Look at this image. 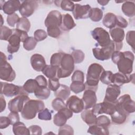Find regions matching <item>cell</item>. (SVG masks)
Here are the masks:
<instances>
[{
	"instance_id": "5b68a950",
	"label": "cell",
	"mask_w": 135,
	"mask_h": 135,
	"mask_svg": "<svg viewBox=\"0 0 135 135\" xmlns=\"http://www.w3.org/2000/svg\"><path fill=\"white\" fill-rule=\"evenodd\" d=\"M12 31V34L7 41L8 44L7 50L10 54L17 52L20 49V42L23 43L28 37L27 33L25 31L17 28L13 29Z\"/></svg>"
},
{
	"instance_id": "816d5d0a",
	"label": "cell",
	"mask_w": 135,
	"mask_h": 135,
	"mask_svg": "<svg viewBox=\"0 0 135 135\" xmlns=\"http://www.w3.org/2000/svg\"><path fill=\"white\" fill-rule=\"evenodd\" d=\"M20 18L19 17L18 15L15 13L13 14L8 15L7 16L6 21L8 25H9L11 27H14L15 24H17Z\"/></svg>"
},
{
	"instance_id": "836d02e7",
	"label": "cell",
	"mask_w": 135,
	"mask_h": 135,
	"mask_svg": "<svg viewBox=\"0 0 135 135\" xmlns=\"http://www.w3.org/2000/svg\"><path fill=\"white\" fill-rule=\"evenodd\" d=\"M54 3L56 6L60 7L62 9L65 11H73L75 6L73 2L68 0L55 1Z\"/></svg>"
},
{
	"instance_id": "1f68e13d",
	"label": "cell",
	"mask_w": 135,
	"mask_h": 135,
	"mask_svg": "<svg viewBox=\"0 0 135 135\" xmlns=\"http://www.w3.org/2000/svg\"><path fill=\"white\" fill-rule=\"evenodd\" d=\"M34 94L39 99L46 100L50 95V90L47 87L38 86L34 92Z\"/></svg>"
},
{
	"instance_id": "d590c367",
	"label": "cell",
	"mask_w": 135,
	"mask_h": 135,
	"mask_svg": "<svg viewBox=\"0 0 135 135\" xmlns=\"http://www.w3.org/2000/svg\"><path fill=\"white\" fill-rule=\"evenodd\" d=\"M57 68L52 66L51 65H46L45 66L42 70V73L49 79L55 77L57 74Z\"/></svg>"
},
{
	"instance_id": "d6986e66",
	"label": "cell",
	"mask_w": 135,
	"mask_h": 135,
	"mask_svg": "<svg viewBox=\"0 0 135 135\" xmlns=\"http://www.w3.org/2000/svg\"><path fill=\"white\" fill-rule=\"evenodd\" d=\"M1 9H2L5 14L11 15L17 10H19L21 5L20 2L17 0H9L5 2L2 1L0 2Z\"/></svg>"
},
{
	"instance_id": "ab89813d",
	"label": "cell",
	"mask_w": 135,
	"mask_h": 135,
	"mask_svg": "<svg viewBox=\"0 0 135 135\" xmlns=\"http://www.w3.org/2000/svg\"><path fill=\"white\" fill-rule=\"evenodd\" d=\"M95 124L105 128H108L111 124V121L108 117L104 115H101L97 118Z\"/></svg>"
},
{
	"instance_id": "44dd1931",
	"label": "cell",
	"mask_w": 135,
	"mask_h": 135,
	"mask_svg": "<svg viewBox=\"0 0 135 135\" xmlns=\"http://www.w3.org/2000/svg\"><path fill=\"white\" fill-rule=\"evenodd\" d=\"M110 115L113 123L115 124H121L126 121L129 115L120 108L116 102L115 110Z\"/></svg>"
},
{
	"instance_id": "6125c7cd",
	"label": "cell",
	"mask_w": 135,
	"mask_h": 135,
	"mask_svg": "<svg viewBox=\"0 0 135 135\" xmlns=\"http://www.w3.org/2000/svg\"><path fill=\"white\" fill-rule=\"evenodd\" d=\"M7 62V58L5 56V54H4L2 52H1V61L0 64H2Z\"/></svg>"
},
{
	"instance_id": "277c9868",
	"label": "cell",
	"mask_w": 135,
	"mask_h": 135,
	"mask_svg": "<svg viewBox=\"0 0 135 135\" xmlns=\"http://www.w3.org/2000/svg\"><path fill=\"white\" fill-rule=\"evenodd\" d=\"M44 108L45 104L42 101L30 99L25 103L21 112V115L25 120H31Z\"/></svg>"
},
{
	"instance_id": "f6af8a7d",
	"label": "cell",
	"mask_w": 135,
	"mask_h": 135,
	"mask_svg": "<svg viewBox=\"0 0 135 135\" xmlns=\"http://www.w3.org/2000/svg\"><path fill=\"white\" fill-rule=\"evenodd\" d=\"M52 106L53 109L56 111H59L61 109L66 107V104L63 100L60 98H56L52 102Z\"/></svg>"
},
{
	"instance_id": "b9f144b4",
	"label": "cell",
	"mask_w": 135,
	"mask_h": 135,
	"mask_svg": "<svg viewBox=\"0 0 135 135\" xmlns=\"http://www.w3.org/2000/svg\"><path fill=\"white\" fill-rule=\"evenodd\" d=\"M63 54L64 53L63 52H57L53 54L50 59V65L58 68L60 66Z\"/></svg>"
},
{
	"instance_id": "7a4b0ae2",
	"label": "cell",
	"mask_w": 135,
	"mask_h": 135,
	"mask_svg": "<svg viewBox=\"0 0 135 135\" xmlns=\"http://www.w3.org/2000/svg\"><path fill=\"white\" fill-rule=\"evenodd\" d=\"M104 70L103 66L97 63H92L89 66L86 74V80L84 83L85 90H91L96 92L100 75Z\"/></svg>"
},
{
	"instance_id": "4316f807",
	"label": "cell",
	"mask_w": 135,
	"mask_h": 135,
	"mask_svg": "<svg viewBox=\"0 0 135 135\" xmlns=\"http://www.w3.org/2000/svg\"><path fill=\"white\" fill-rule=\"evenodd\" d=\"M121 9L123 14L128 17H133L135 15V5L132 1H125L122 5Z\"/></svg>"
},
{
	"instance_id": "f5cc1de1",
	"label": "cell",
	"mask_w": 135,
	"mask_h": 135,
	"mask_svg": "<svg viewBox=\"0 0 135 135\" xmlns=\"http://www.w3.org/2000/svg\"><path fill=\"white\" fill-rule=\"evenodd\" d=\"M134 31H129L127 33L126 35V41L131 46L133 51L134 50Z\"/></svg>"
},
{
	"instance_id": "bcb514c9",
	"label": "cell",
	"mask_w": 135,
	"mask_h": 135,
	"mask_svg": "<svg viewBox=\"0 0 135 135\" xmlns=\"http://www.w3.org/2000/svg\"><path fill=\"white\" fill-rule=\"evenodd\" d=\"M60 86L59 80L58 78L54 77L49 79L48 86L49 89L54 92L56 91Z\"/></svg>"
},
{
	"instance_id": "2e32d148",
	"label": "cell",
	"mask_w": 135,
	"mask_h": 135,
	"mask_svg": "<svg viewBox=\"0 0 135 135\" xmlns=\"http://www.w3.org/2000/svg\"><path fill=\"white\" fill-rule=\"evenodd\" d=\"M66 106L72 112L78 113L82 112L84 109V103L82 99L76 95L69 97L66 102Z\"/></svg>"
},
{
	"instance_id": "30bf717a",
	"label": "cell",
	"mask_w": 135,
	"mask_h": 135,
	"mask_svg": "<svg viewBox=\"0 0 135 135\" xmlns=\"http://www.w3.org/2000/svg\"><path fill=\"white\" fill-rule=\"evenodd\" d=\"M62 15L57 10H53L49 13L45 21V26L47 28L59 27L62 23Z\"/></svg>"
},
{
	"instance_id": "680465c9",
	"label": "cell",
	"mask_w": 135,
	"mask_h": 135,
	"mask_svg": "<svg viewBox=\"0 0 135 135\" xmlns=\"http://www.w3.org/2000/svg\"><path fill=\"white\" fill-rule=\"evenodd\" d=\"M30 134H42V128L38 125H32L28 128Z\"/></svg>"
},
{
	"instance_id": "9c48e42d",
	"label": "cell",
	"mask_w": 135,
	"mask_h": 135,
	"mask_svg": "<svg viewBox=\"0 0 135 135\" xmlns=\"http://www.w3.org/2000/svg\"><path fill=\"white\" fill-rule=\"evenodd\" d=\"M30 100L27 94H20L11 99L8 103V109L11 112H21L25 103Z\"/></svg>"
},
{
	"instance_id": "e0dca14e",
	"label": "cell",
	"mask_w": 135,
	"mask_h": 135,
	"mask_svg": "<svg viewBox=\"0 0 135 135\" xmlns=\"http://www.w3.org/2000/svg\"><path fill=\"white\" fill-rule=\"evenodd\" d=\"M16 77V73L7 62L0 64V78L2 80L12 82Z\"/></svg>"
},
{
	"instance_id": "7402d4cb",
	"label": "cell",
	"mask_w": 135,
	"mask_h": 135,
	"mask_svg": "<svg viewBox=\"0 0 135 135\" xmlns=\"http://www.w3.org/2000/svg\"><path fill=\"white\" fill-rule=\"evenodd\" d=\"M132 80H134V74L131 75L118 72L113 74L112 79V84H115L119 86H122L125 83H128Z\"/></svg>"
},
{
	"instance_id": "91938a15",
	"label": "cell",
	"mask_w": 135,
	"mask_h": 135,
	"mask_svg": "<svg viewBox=\"0 0 135 135\" xmlns=\"http://www.w3.org/2000/svg\"><path fill=\"white\" fill-rule=\"evenodd\" d=\"M35 80L36 81L38 86L47 87V86L48 85L47 82L46 78L44 76H43L42 75H38L37 76H36L35 78Z\"/></svg>"
},
{
	"instance_id": "cb8c5ba5",
	"label": "cell",
	"mask_w": 135,
	"mask_h": 135,
	"mask_svg": "<svg viewBox=\"0 0 135 135\" xmlns=\"http://www.w3.org/2000/svg\"><path fill=\"white\" fill-rule=\"evenodd\" d=\"M75 26L76 24L71 15L69 14L62 15V21L60 27L63 31H70Z\"/></svg>"
},
{
	"instance_id": "83f0119b",
	"label": "cell",
	"mask_w": 135,
	"mask_h": 135,
	"mask_svg": "<svg viewBox=\"0 0 135 135\" xmlns=\"http://www.w3.org/2000/svg\"><path fill=\"white\" fill-rule=\"evenodd\" d=\"M102 23L106 27L111 29L116 26L117 16L112 13H107L103 17Z\"/></svg>"
},
{
	"instance_id": "ffe728a7",
	"label": "cell",
	"mask_w": 135,
	"mask_h": 135,
	"mask_svg": "<svg viewBox=\"0 0 135 135\" xmlns=\"http://www.w3.org/2000/svg\"><path fill=\"white\" fill-rule=\"evenodd\" d=\"M82 99L85 109L93 108L97 101L95 92L91 90H85Z\"/></svg>"
},
{
	"instance_id": "3957f363",
	"label": "cell",
	"mask_w": 135,
	"mask_h": 135,
	"mask_svg": "<svg viewBox=\"0 0 135 135\" xmlns=\"http://www.w3.org/2000/svg\"><path fill=\"white\" fill-rule=\"evenodd\" d=\"M123 46L122 42H116L112 40L110 44L101 48L94 47L92 49L94 56L98 60L104 61L110 59L114 51H120Z\"/></svg>"
},
{
	"instance_id": "be15d7a7",
	"label": "cell",
	"mask_w": 135,
	"mask_h": 135,
	"mask_svg": "<svg viewBox=\"0 0 135 135\" xmlns=\"http://www.w3.org/2000/svg\"><path fill=\"white\" fill-rule=\"evenodd\" d=\"M98 2L101 5L104 6L108 4V3L109 2V1H98Z\"/></svg>"
},
{
	"instance_id": "c3c4849f",
	"label": "cell",
	"mask_w": 135,
	"mask_h": 135,
	"mask_svg": "<svg viewBox=\"0 0 135 135\" xmlns=\"http://www.w3.org/2000/svg\"><path fill=\"white\" fill-rule=\"evenodd\" d=\"M47 36V33L46 31L42 29L36 30L34 33V37L37 42L42 41L45 40Z\"/></svg>"
},
{
	"instance_id": "60d3db41",
	"label": "cell",
	"mask_w": 135,
	"mask_h": 135,
	"mask_svg": "<svg viewBox=\"0 0 135 135\" xmlns=\"http://www.w3.org/2000/svg\"><path fill=\"white\" fill-rule=\"evenodd\" d=\"M37 44V41L34 37L28 36V37L23 42V47L27 51H32L34 50Z\"/></svg>"
},
{
	"instance_id": "4dcf8cb0",
	"label": "cell",
	"mask_w": 135,
	"mask_h": 135,
	"mask_svg": "<svg viewBox=\"0 0 135 135\" xmlns=\"http://www.w3.org/2000/svg\"><path fill=\"white\" fill-rule=\"evenodd\" d=\"M88 132L93 135H108L109 134L108 128H105L95 124L90 126L88 129Z\"/></svg>"
},
{
	"instance_id": "ba28073f",
	"label": "cell",
	"mask_w": 135,
	"mask_h": 135,
	"mask_svg": "<svg viewBox=\"0 0 135 135\" xmlns=\"http://www.w3.org/2000/svg\"><path fill=\"white\" fill-rule=\"evenodd\" d=\"M91 33L93 38L97 41L98 45L101 47L109 45L111 42L109 33L102 27L95 28Z\"/></svg>"
},
{
	"instance_id": "74e56055",
	"label": "cell",
	"mask_w": 135,
	"mask_h": 135,
	"mask_svg": "<svg viewBox=\"0 0 135 135\" xmlns=\"http://www.w3.org/2000/svg\"><path fill=\"white\" fill-rule=\"evenodd\" d=\"M113 73L111 71L104 70L100 75L99 80L103 84L109 85L112 84Z\"/></svg>"
},
{
	"instance_id": "7c38bea8",
	"label": "cell",
	"mask_w": 135,
	"mask_h": 135,
	"mask_svg": "<svg viewBox=\"0 0 135 135\" xmlns=\"http://www.w3.org/2000/svg\"><path fill=\"white\" fill-rule=\"evenodd\" d=\"M115 103L103 100L101 103H96L92 108V110L96 115L102 113L111 115L115 110Z\"/></svg>"
},
{
	"instance_id": "ee69618b",
	"label": "cell",
	"mask_w": 135,
	"mask_h": 135,
	"mask_svg": "<svg viewBox=\"0 0 135 135\" xmlns=\"http://www.w3.org/2000/svg\"><path fill=\"white\" fill-rule=\"evenodd\" d=\"M13 33L12 30L10 29L6 26H1V36L0 39L1 40L8 41Z\"/></svg>"
},
{
	"instance_id": "d6a6232c",
	"label": "cell",
	"mask_w": 135,
	"mask_h": 135,
	"mask_svg": "<svg viewBox=\"0 0 135 135\" xmlns=\"http://www.w3.org/2000/svg\"><path fill=\"white\" fill-rule=\"evenodd\" d=\"M38 85L35 79H28L24 84L23 86V89L27 93H34Z\"/></svg>"
},
{
	"instance_id": "d4e9b609",
	"label": "cell",
	"mask_w": 135,
	"mask_h": 135,
	"mask_svg": "<svg viewBox=\"0 0 135 135\" xmlns=\"http://www.w3.org/2000/svg\"><path fill=\"white\" fill-rule=\"evenodd\" d=\"M81 116L83 121L88 125L91 126L95 124L97 115L94 114L92 110L90 109H85L82 112Z\"/></svg>"
},
{
	"instance_id": "681fc988",
	"label": "cell",
	"mask_w": 135,
	"mask_h": 135,
	"mask_svg": "<svg viewBox=\"0 0 135 135\" xmlns=\"http://www.w3.org/2000/svg\"><path fill=\"white\" fill-rule=\"evenodd\" d=\"M72 82L78 81L84 83V75L82 71L77 70L74 72L71 77Z\"/></svg>"
},
{
	"instance_id": "6f0895ef",
	"label": "cell",
	"mask_w": 135,
	"mask_h": 135,
	"mask_svg": "<svg viewBox=\"0 0 135 135\" xmlns=\"http://www.w3.org/2000/svg\"><path fill=\"white\" fill-rule=\"evenodd\" d=\"M11 125V121L8 117L1 116L0 117V129H3Z\"/></svg>"
},
{
	"instance_id": "e575fe53",
	"label": "cell",
	"mask_w": 135,
	"mask_h": 135,
	"mask_svg": "<svg viewBox=\"0 0 135 135\" xmlns=\"http://www.w3.org/2000/svg\"><path fill=\"white\" fill-rule=\"evenodd\" d=\"M31 28V23L26 17H22L20 18L16 24V28L21 31L28 32Z\"/></svg>"
},
{
	"instance_id": "5bb4252c",
	"label": "cell",
	"mask_w": 135,
	"mask_h": 135,
	"mask_svg": "<svg viewBox=\"0 0 135 135\" xmlns=\"http://www.w3.org/2000/svg\"><path fill=\"white\" fill-rule=\"evenodd\" d=\"M38 7V3L36 1L27 0L22 2L19 8L21 15L24 17L31 16Z\"/></svg>"
},
{
	"instance_id": "f35d334b",
	"label": "cell",
	"mask_w": 135,
	"mask_h": 135,
	"mask_svg": "<svg viewBox=\"0 0 135 135\" xmlns=\"http://www.w3.org/2000/svg\"><path fill=\"white\" fill-rule=\"evenodd\" d=\"M70 89L71 91L73 92L75 94H78L85 90V86L84 83L78 81L72 82Z\"/></svg>"
},
{
	"instance_id": "11a10c76",
	"label": "cell",
	"mask_w": 135,
	"mask_h": 135,
	"mask_svg": "<svg viewBox=\"0 0 135 135\" xmlns=\"http://www.w3.org/2000/svg\"><path fill=\"white\" fill-rule=\"evenodd\" d=\"M128 23L127 21L123 17H122L121 16H117V23H116V26L124 28L128 26Z\"/></svg>"
},
{
	"instance_id": "db71d44e",
	"label": "cell",
	"mask_w": 135,
	"mask_h": 135,
	"mask_svg": "<svg viewBox=\"0 0 135 135\" xmlns=\"http://www.w3.org/2000/svg\"><path fill=\"white\" fill-rule=\"evenodd\" d=\"M47 33L52 37L57 38L60 36L61 32L59 27H50L47 28Z\"/></svg>"
},
{
	"instance_id": "94428289",
	"label": "cell",
	"mask_w": 135,
	"mask_h": 135,
	"mask_svg": "<svg viewBox=\"0 0 135 135\" xmlns=\"http://www.w3.org/2000/svg\"><path fill=\"white\" fill-rule=\"evenodd\" d=\"M6 101L4 99V98L3 97V96L2 95V94L1 95V112H3L6 108Z\"/></svg>"
},
{
	"instance_id": "603a6c76",
	"label": "cell",
	"mask_w": 135,
	"mask_h": 135,
	"mask_svg": "<svg viewBox=\"0 0 135 135\" xmlns=\"http://www.w3.org/2000/svg\"><path fill=\"white\" fill-rule=\"evenodd\" d=\"M30 61L33 69L38 72L42 71L46 65L45 59L40 54L36 53L32 55L31 57Z\"/></svg>"
},
{
	"instance_id": "6da1fadb",
	"label": "cell",
	"mask_w": 135,
	"mask_h": 135,
	"mask_svg": "<svg viewBox=\"0 0 135 135\" xmlns=\"http://www.w3.org/2000/svg\"><path fill=\"white\" fill-rule=\"evenodd\" d=\"M112 62L117 65L119 72L130 74L133 71L134 54L130 51H114L111 57Z\"/></svg>"
},
{
	"instance_id": "8992f818",
	"label": "cell",
	"mask_w": 135,
	"mask_h": 135,
	"mask_svg": "<svg viewBox=\"0 0 135 135\" xmlns=\"http://www.w3.org/2000/svg\"><path fill=\"white\" fill-rule=\"evenodd\" d=\"M74 69V61L71 54L64 53L60 63V66L57 68V78H64L69 76Z\"/></svg>"
},
{
	"instance_id": "52a82bcc",
	"label": "cell",
	"mask_w": 135,
	"mask_h": 135,
	"mask_svg": "<svg viewBox=\"0 0 135 135\" xmlns=\"http://www.w3.org/2000/svg\"><path fill=\"white\" fill-rule=\"evenodd\" d=\"M1 94L6 97H12L20 94L28 95V93L23 89V86L4 82H1Z\"/></svg>"
},
{
	"instance_id": "7bdbcfd3",
	"label": "cell",
	"mask_w": 135,
	"mask_h": 135,
	"mask_svg": "<svg viewBox=\"0 0 135 135\" xmlns=\"http://www.w3.org/2000/svg\"><path fill=\"white\" fill-rule=\"evenodd\" d=\"M71 55L73 58L74 63L76 64H79L83 62L85 57L84 53L80 50H74L73 51Z\"/></svg>"
},
{
	"instance_id": "8fae6325",
	"label": "cell",
	"mask_w": 135,
	"mask_h": 135,
	"mask_svg": "<svg viewBox=\"0 0 135 135\" xmlns=\"http://www.w3.org/2000/svg\"><path fill=\"white\" fill-rule=\"evenodd\" d=\"M117 104L128 115L135 111L134 101L131 99L130 95L128 94L120 97L118 99Z\"/></svg>"
},
{
	"instance_id": "484cf974",
	"label": "cell",
	"mask_w": 135,
	"mask_h": 135,
	"mask_svg": "<svg viewBox=\"0 0 135 135\" xmlns=\"http://www.w3.org/2000/svg\"><path fill=\"white\" fill-rule=\"evenodd\" d=\"M109 33L112 41L116 42H122L125 35L124 31L122 28L115 26L110 29Z\"/></svg>"
},
{
	"instance_id": "4fadbf2b",
	"label": "cell",
	"mask_w": 135,
	"mask_h": 135,
	"mask_svg": "<svg viewBox=\"0 0 135 135\" xmlns=\"http://www.w3.org/2000/svg\"><path fill=\"white\" fill-rule=\"evenodd\" d=\"M73 116V112L66 107L61 109L54 115L53 123L55 125L61 127L64 125L67 120Z\"/></svg>"
},
{
	"instance_id": "9f6ffc18",
	"label": "cell",
	"mask_w": 135,
	"mask_h": 135,
	"mask_svg": "<svg viewBox=\"0 0 135 135\" xmlns=\"http://www.w3.org/2000/svg\"><path fill=\"white\" fill-rule=\"evenodd\" d=\"M8 117L10 120L11 125H13L20 121V116L18 112H11L8 114Z\"/></svg>"
},
{
	"instance_id": "e7e4bbea",
	"label": "cell",
	"mask_w": 135,
	"mask_h": 135,
	"mask_svg": "<svg viewBox=\"0 0 135 135\" xmlns=\"http://www.w3.org/2000/svg\"><path fill=\"white\" fill-rule=\"evenodd\" d=\"M1 19H2V24L1 25V26H3V17H2V15H1Z\"/></svg>"
},
{
	"instance_id": "f1b7e54d",
	"label": "cell",
	"mask_w": 135,
	"mask_h": 135,
	"mask_svg": "<svg viewBox=\"0 0 135 135\" xmlns=\"http://www.w3.org/2000/svg\"><path fill=\"white\" fill-rule=\"evenodd\" d=\"M70 89L64 84H60L59 89L54 92V95L56 98L61 99L62 100H66L69 98L70 95Z\"/></svg>"
},
{
	"instance_id": "7dc6e473",
	"label": "cell",
	"mask_w": 135,
	"mask_h": 135,
	"mask_svg": "<svg viewBox=\"0 0 135 135\" xmlns=\"http://www.w3.org/2000/svg\"><path fill=\"white\" fill-rule=\"evenodd\" d=\"M38 118L42 120H51L52 119V113L47 108H44L38 112Z\"/></svg>"
},
{
	"instance_id": "ac0fdd59",
	"label": "cell",
	"mask_w": 135,
	"mask_h": 135,
	"mask_svg": "<svg viewBox=\"0 0 135 135\" xmlns=\"http://www.w3.org/2000/svg\"><path fill=\"white\" fill-rule=\"evenodd\" d=\"M120 86L114 84H110L108 85L106 89L105 97L103 100L115 103L117 102L118 98L120 95Z\"/></svg>"
},
{
	"instance_id": "8d00e7d4",
	"label": "cell",
	"mask_w": 135,
	"mask_h": 135,
	"mask_svg": "<svg viewBox=\"0 0 135 135\" xmlns=\"http://www.w3.org/2000/svg\"><path fill=\"white\" fill-rule=\"evenodd\" d=\"M103 17V12L98 7H94L91 8V14L90 16V18L91 21L94 22H99L101 20Z\"/></svg>"
},
{
	"instance_id": "f546056e",
	"label": "cell",
	"mask_w": 135,
	"mask_h": 135,
	"mask_svg": "<svg viewBox=\"0 0 135 135\" xmlns=\"http://www.w3.org/2000/svg\"><path fill=\"white\" fill-rule=\"evenodd\" d=\"M13 132L15 135H28L30 134L28 128H26L24 123L18 122L13 125Z\"/></svg>"
},
{
	"instance_id": "9a60e30c",
	"label": "cell",
	"mask_w": 135,
	"mask_h": 135,
	"mask_svg": "<svg viewBox=\"0 0 135 135\" xmlns=\"http://www.w3.org/2000/svg\"><path fill=\"white\" fill-rule=\"evenodd\" d=\"M91 7L89 4L80 5L75 4L73 10V15L75 20L86 19L90 17Z\"/></svg>"
},
{
	"instance_id": "f907efd6",
	"label": "cell",
	"mask_w": 135,
	"mask_h": 135,
	"mask_svg": "<svg viewBox=\"0 0 135 135\" xmlns=\"http://www.w3.org/2000/svg\"><path fill=\"white\" fill-rule=\"evenodd\" d=\"M59 134H69L73 135L74 134L73 129L68 124H64L61 126L59 129Z\"/></svg>"
}]
</instances>
